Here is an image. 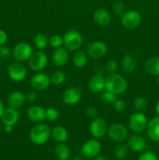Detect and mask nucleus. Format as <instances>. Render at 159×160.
Segmentation results:
<instances>
[{
    "instance_id": "dca6fc26",
    "label": "nucleus",
    "mask_w": 159,
    "mask_h": 160,
    "mask_svg": "<svg viewBox=\"0 0 159 160\" xmlns=\"http://www.w3.org/2000/svg\"><path fill=\"white\" fill-rule=\"evenodd\" d=\"M88 87L93 93H101L105 89V78L101 73H96L89 81Z\"/></svg>"
},
{
    "instance_id": "9d476101",
    "label": "nucleus",
    "mask_w": 159,
    "mask_h": 160,
    "mask_svg": "<svg viewBox=\"0 0 159 160\" xmlns=\"http://www.w3.org/2000/svg\"><path fill=\"white\" fill-rule=\"evenodd\" d=\"M8 76L15 82H20L26 77L27 70L26 67L20 62H13L9 66L7 70Z\"/></svg>"
},
{
    "instance_id": "72a5a7b5",
    "label": "nucleus",
    "mask_w": 159,
    "mask_h": 160,
    "mask_svg": "<svg viewBox=\"0 0 159 160\" xmlns=\"http://www.w3.org/2000/svg\"><path fill=\"white\" fill-rule=\"evenodd\" d=\"M49 45L54 48L62 47V45H63V37H61L59 34L52 35L49 38Z\"/></svg>"
},
{
    "instance_id": "aec40b11",
    "label": "nucleus",
    "mask_w": 159,
    "mask_h": 160,
    "mask_svg": "<svg viewBox=\"0 0 159 160\" xmlns=\"http://www.w3.org/2000/svg\"><path fill=\"white\" fill-rule=\"evenodd\" d=\"M1 119L2 122L4 123V125H9V126L13 127L19 121L20 112H19L18 109L9 107L7 109H5Z\"/></svg>"
},
{
    "instance_id": "a211bd4d",
    "label": "nucleus",
    "mask_w": 159,
    "mask_h": 160,
    "mask_svg": "<svg viewBox=\"0 0 159 160\" xmlns=\"http://www.w3.org/2000/svg\"><path fill=\"white\" fill-rule=\"evenodd\" d=\"M51 59L56 67H62L65 65L69 60V50L65 47L55 48L51 56Z\"/></svg>"
},
{
    "instance_id": "3c124183",
    "label": "nucleus",
    "mask_w": 159,
    "mask_h": 160,
    "mask_svg": "<svg viewBox=\"0 0 159 160\" xmlns=\"http://www.w3.org/2000/svg\"><path fill=\"white\" fill-rule=\"evenodd\" d=\"M1 68H2V65H1V62H0V70H1Z\"/></svg>"
},
{
    "instance_id": "f8f14e48",
    "label": "nucleus",
    "mask_w": 159,
    "mask_h": 160,
    "mask_svg": "<svg viewBox=\"0 0 159 160\" xmlns=\"http://www.w3.org/2000/svg\"><path fill=\"white\" fill-rule=\"evenodd\" d=\"M101 150V145L100 142L95 139H90L83 144L80 152L84 158L92 159L98 156Z\"/></svg>"
},
{
    "instance_id": "58836bf2",
    "label": "nucleus",
    "mask_w": 159,
    "mask_h": 160,
    "mask_svg": "<svg viewBox=\"0 0 159 160\" xmlns=\"http://www.w3.org/2000/svg\"><path fill=\"white\" fill-rule=\"evenodd\" d=\"M113 106L114 109L116 111H118V112H123V111H124L126 109V103L124 100L118 99L117 98L116 101L113 103Z\"/></svg>"
},
{
    "instance_id": "0eeeda50",
    "label": "nucleus",
    "mask_w": 159,
    "mask_h": 160,
    "mask_svg": "<svg viewBox=\"0 0 159 160\" xmlns=\"http://www.w3.org/2000/svg\"><path fill=\"white\" fill-rule=\"evenodd\" d=\"M147 119L142 112H136L131 115L129 120V128L132 132L139 134L143 132L147 126Z\"/></svg>"
},
{
    "instance_id": "b1692460",
    "label": "nucleus",
    "mask_w": 159,
    "mask_h": 160,
    "mask_svg": "<svg viewBox=\"0 0 159 160\" xmlns=\"http://www.w3.org/2000/svg\"><path fill=\"white\" fill-rule=\"evenodd\" d=\"M137 66L135 59L131 55L127 54L122 58L120 61V68L124 73H130L134 71Z\"/></svg>"
},
{
    "instance_id": "f704fd0d",
    "label": "nucleus",
    "mask_w": 159,
    "mask_h": 160,
    "mask_svg": "<svg viewBox=\"0 0 159 160\" xmlns=\"http://www.w3.org/2000/svg\"><path fill=\"white\" fill-rule=\"evenodd\" d=\"M118 69V64L115 60H108L105 64V70L108 73H116Z\"/></svg>"
},
{
    "instance_id": "8fccbe9b",
    "label": "nucleus",
    "mask_w": 159,
    "mask_h": 160,
    "mask_svg": "<svg viewBox=\"0 0 159 160\" xmlns=\"http://www.w3.org/2000/svg\"><path fill=\"white\" fill-rule=\"evenodd\" d=\"M1 131H2V126H1V123H0V133H1Z\"/></svg>"
},
{
    "instance_id": "6e6552de",
    "label": "nucleus",
    "mask_w": 159,
    "mask_h": 160,
    "mask_svg": "<svg viewBox=\"0 0 159 160\" xmlns=\"http://www.w3.org/2000/svg\"><path fill=\"white\" fill-rule=\"evenodd\" d=\"M107 134L111 140L115 142H122L128 138L129 130L121 123H113L108 128Z\"/></svg>"
},
{
    "instance_id": "4be33fe9",
    "label": "nucleus",
    "mask_w": 159,
    "mask_h": 160,
    "mask_svg": "<svg viewBox=\"0 0 159 160\" xmlns=\"http://www.w3.org/2000/svg\"><path fill=\"white\" fill-rule=\"evenodd\" d=\"M146 129L148 137L154 142H159V117L150 120Z\"/></svg>"
},
{
    "instance_id": "7ed1b4c3",
    "label": "nucleus",
    "mask_w": 159,
    "mask_h": 160,
    "mask_svg": "<svg viewBox=\"0 0 159 160\" xmlns=\"http://www.w3.org/2000/svg\"><path fill=\"white\" fill-rule=\"evenodd\" d=\"M82 44V34L76 30H69L64 34L63 45L69 51H76L80 49Z\"/></svg>"
},
{
    "instance_id": "de8ad7c7",
    "label": "nucleus",
    "mask_w": 159,
    "mask_h": 160,
    "mask_svg": "<svg viewBox=\"0 0 159 160\" xmlns=\"http://www.w3.org/2000/svg\"><path fill=\"white\" fill-rule=\"evenodd\" d=\"M73 160H84L83 159L82 157H80V156H76L75 158H73Z\"/></svg>"
},
{
    "instance_id": "e433bc0d",
    "label": "nucleus",
    "mask_w": 159,
    "mask_h": 160,
    "mask_svg": "<svg viewBox=\"0 0 159 160\" xmlns=\"http://www.w3.org/2000/svg\"><path fill=\"white\" fill-rule=\"evenodd\" d=\"M138 160H158V157L152 152H145L139 156Z\"/></svg>"
},
{
    "instance_id": "39448f33",
    "label": "nucleus",
    "mask_w": 159,
    "mask_h": 160,
    "mask_svg": "<svg viewBox=\"0 0 159 160\" xmlns=\"http://www.w3.org/2000/svg\"><path fill=\"white\" fill-rule=\"evenodd\" d=\"M141 21V14L137 10H129L124 12L120 18L122 26L127 30L135 29L139 27Z\"/></svg>"
},
{
    "instance_id": "a19ab883",
    "label": "nucleus",
    "mask_w": 159,
    "mask_h": 160,
    "mask_svg": "<svg viewBox=\"0 0 159 160\" xmlns=\"http://www.w3.org/2000/svg\"><path fill=\"white\" fill-rule=\"evenodd\" d=\"M26 97V101L28 102H34L37 100V94L34 92H29L28 93H26V95H25Z\"/></svg>"
},
{
    "instance_id": "4c0bfd02",
    "label": "nucleus",
    "mask_w": 159,
    "mask_h": 160,
    "mask_svg": "<svg viewBox=\"0 0 159 160\" xmlns=\"http://www.w3.org/2000/svg\"><path fill=\"white\" fill-rule=\"evenodd\" d=\"M124 4L121 2H116L114 3L113 6H112V10L116 15H123V12H124Z\"/></svg>"
},
{
    "instance_id": "a18cd8bd",
    "label": "nucleus",
    "mask_w": 159,
    "mask_h": 160,
    "mask_svg": "<svg viewBox=\"0 0 159 160\" xmlns=\"http://www.w3.org/2000/svg\"><path fill=\"white\" fill-rule=\"evenodd\" d=\"M155 110H156V112H157V115L159 116V100H158V101H157V104H156Z\"/></svg>"
},
{
    "instance_id": "c85d7f7f",
    "label": "nucleus",
    "mask_w": 159,
    "mask_h": 160,
    "mask_svg": "<svg viewBox=\"0 0 159 160\" xmlns=\"http://www.w3.org/2000/svg\"><path fill=\"white\" fill-rule=\"evenodd\" d=\"M128 147L123 144L118 143L114 147L113 155L115 159H124L128 155Z\"/></svg>"
},
{
    "instance_id": "f03ea898",
    "label": "nucleus",
    "mask_w": 159,
    "mask_h": 160,
    "mask_svg": "<svg viewBox=\"0 0 159 160\" xmlns=\"http://www.w3.org/2000/svg\"><path fill=\"white\" fill-rule=\"evenodd\" d=\"M51 128L45 123H37L31 128L29 137L31 142L36 145L46 143L51 137Z\"/></svg>"
},
{
    "instance_id": "20e7f679",
    "label": "nucleus",
    "mask_w": 159,
    "mask_h": 160,
    "mask_svg": "<svg viewBox=\"0 0 159 160\" xmlns=\"http://www.w3.org/2000/svg\"><path fill=\"white\" fill-rule=\"evenodd\" d=\"M48 62V56L43 50H37L32 53L28 60L30 69L34 72H40L46 67Z\"/></svg>"
},
{
    "instance_id": "2f4dec72",
    "label": "nucleus",
    "mask_w": 159,
    "mask_h": 160,
    "mask_svg": "<svg viewBox=\"0 0 159 160\" xmlns=\"http://www.w3.org/2000/svg\"><path fill=\"white\" fill-rule=\"evenodd\" d=\"M101 99L104 102L108 103V104H113L117 100V95L116 94L111 92L109 91L104 89L101 92Z\"/></svg>"
},
{
    "instance_id": "c03bdc74",
    "label": "nucleus",
    "mask_w": 159,
    "mask_h": 160,
    "mask_svg": "<svg viewBox=\"0 0 159 160\" xmlns=\"http://www.w3.org/2000/svg\"><path fill=\"white\" fill-rule=\"evenodd\" d=\"M12 131V126H9V125H5V131L6 133H10Z\"/></svg>"
},
{
    "instance_id": "9b49d317",
    "label": "nucleus",
    "mask_w": 159,
    "mask_h": 160,
    "mask_svg": "<svg viewBox=\"0 0 159 160\" xmlns=\"http://www.w3.org/2000/svg\"><path fill=\"white\" fill-rule=\"evenodd\" d=\"M86 51V53L89 57L97 59L105 56L108 51V47L104 42L101 41H94L87 45Z\"/></svg>"
},
{
    "instance_id": "37998d69",
    "label": "nucleus",
    "mask_w": 159,
    "mask_h": 160,
    "mask_svg": "<svg viewBox=\"0 0 159 160\" xmlns=\"http://www.w3.org/2000/svg\"><path fill=\"white\" fill-rule=\"evenodd\" d=\"M4 110H5L4 104H3L2 101L0 99V118H1L2 116L3 112H4Z\"/></svg>"
},
{
    "instance_id": "ea45409f",
    "label": "nucleus",
    "mask_w": 159,
    "mask_h": 160,
    "mask_svg": "<svg viewBox=\"0 0 159 160\" xmlns=\"http://www.w3.org/2000/svg\"><path fill=\"white\" fill-rule=\"evenodd\" d=\"M86 113H87V117L94 119L98 117V109L94 106H89L86 109Z\"/></svg>"
},
{
    "instance_id": "a878e982",
    "label": "nucleus",
    "mask_w": 159,
    "mask_h": 160,
    "mask_svg": "<svg viewBox=\"0 0 159 160\" xmlns=\"http://www.w3.org/2000/svg\"><path fill=\"white\" fill-rule=\"evenodd\" d=\"M88 61V56L85 52L82 50L75 51L73 56V63L77 68H83L85 67Z\"/></svg>"
},
{
    "instance_id": "5701e85b",
    "label": "nucleus",
    "mask_w": 159,
    "mask_h": 160,
    "mask_svg": "<svg viewBox=\"0 0 159 160\" xmlns=\"http://www.w3.org/2000/svg\"><path fill=\"white\" fill-rule=\"evenodd\" d=\"M51 137L58 143H64L69 138V133L64 127L56 126L51 130Z\"/></svg>"
},
{
    "instance_id": "c9c22d12",
    "label": "nucleus",
    "mask_w": 159,
    "mask_h": 160,
    "mask_svg": "<svg viewBox=\"0 0 159 160\" xmlns=\"http://www.w3.org/2000/svg\"><path fill=\"white\" fill-rule=\"evenodd\" d=\"M12 56V51L10 48L6 45H3L0 46V58L4 59H9Z\"/></svg>"
},
{
    "instance_id": "f257e3e1",
    "label": "nucleus",
    "mask_w": 159,
    "mask_h": 160,
    "mask_svg": "<svg viewBox=\"0 0 159 160\" xmlns=\"http://www.w3.org/2000/svg\"><path fill=\"white\" fill-rule=\"evenodd\" d=\"M128 88L127 81L118 73H108L105 78V89L118 95L125 93Z\"/></svg>"
},
{
    "instance_id": "4468645a",
    "label": "nucleus",
    "mask_w": 159,
    "mask_h": 160,
    "mask_svg": "<svg viewBox=\"0 0 159 160\" xmlns=\"http://www.w3.org/2000/svg\"><path fill=\"white\" fill-rule=\"evenodd\" d=\"M81 98L82 92L79 88H70L62 95V101L67 106H75L80 102Z\"/></svg>"
},
{
    "instance_id": "412c9836",
    "label": "nucleus",
    "mask_w": 159,
    "mask_h": 160,
    "mask_svg": "<svg viewBox=\"0 0 159 160\" xmlns=\"http://www.w3.org/2000/svg\"><path fill=\"white\" fill-rule=\"evenodd\" d=\"M25 102H26L25 95L20 91H14V92H11L7 99L9 107L16 109H18L22 107Z\"/></svg>"
},
{
    "instance_id": "7c9ffc66",
    "label": "nucleus",
    "mask_w": 159,
    "mask_h": 160,
    "mask_svg": "<svg viewBox=\"0 0 159 160\" xmlns=\"http://www.w3.org/2000/svg\"><path fill=\"white\" fill-rule=\"evenodd\" d=\"M147 106V100L145 97L139 96L133 100V108L137 112H142Z\"/></svg>"
},
{
    "instance_id": "1a4fd4ad",
    "label": "nucleus",
    "mask_w": 159,
    "mask_h": 160,
    "mask_svg": "<svg viewBox=\"0 0 159 160\" xmlns=\"http://www.w3.org/2000/svg\"><path fill=\"white\" fill-rule=\"evenodd\" d=\"M108 123L104 119L101 117H95L92 119L89 126V131L90 134L95 138H102L107 134Z\"/></svg>"
},
{
    "instance_id": "cd10ccee",
    "label": "nucleus",
    "mask_w": 159,
    "mask_h": 160,
    "mask_svg": "<svg viewBox=\"0 0 159 160\" xmlns=\"http://www.w3.org/2000/svg\"><path fill=\"white\" fill-rule=\"evenodd\" d=\"M34 44L38 50H44L49 44V39L45 34H37L34 38Z\"/></svg>"
},
{
    "instance_id": "79ce46f5",
    "label": "nucleus",
    "mask_w": 159,
    "mask_h": 160,
    "mask_svg": "<svg viewBox=\"0 0 159 160\" xmlns=\"http://www.w3.org/2000/svg\"><path fill=\"white\" fill-rule=\"evenodd\" d=\"M7 34L3 30L0 29V46L3 45H6V42H7Z\"/></svg>"
},
{
    "instance_id": "2eb2a0df",
    "label": "nucleus",
    "mask_w": 159,
    "mask_h": 160,
    "mask_svg": "<svg viewBox=\"0 0 159 160\" xmlns=\"http://www.w3.org/2000/svg\"><path fill=\"white\" fill-rule=\"evenodd\" d=\"M127 147L131 151L141 152L146 148V141L140 134H132L127 138Z\"/></svg>"
},
{
    "instance_id": "423d86ee",
    "label": "nucleus",
    "mask_w": 159,
    "mask_h": 160,
    "mask_svg": "<svg viewBox=\"0 0 159 160\" xmlns=\"http://www.w3.org/2000/svg\"><path fill=\"white\" fill-rule=\"evenodd\" d=\"M33 52L32 47L26 42H20L12 50V56L14 60L23 62L29 60Z\"/></svg>"
},
{
    "instance_id": "6ab92c4d",
    "label": "nucleus",
    "mask_w": 159,
    "mask_h": 160,
    "mask_svg": "<svg viewBox=\"0 0 159 160\" xmlns=\"http://www.w3.org/2000/svg\"><path fill=\"white\" fill-rule=\"evenodd\" d=\"M26 116L30 120L34 123H41L46 119L45 109L39 106H32L28 108Z\"/></svg>"
},
{
    "instance_id": "473e14b6",
    "label": "nucleus",
    "mask_w": 159,
    "mask_h": 160,
    "mask_svg": "<svg viewBox=\"0 0 159 160\" xmlns=\"http://www.w3.org/2000/svg\"><path fill=\"white\" fill-rule=\"evenodd\" d=\"M45 117H46V120L50 122L56 121L59 117V110L54 107L48 108L45 109Z\"/></svg>"
},
{
    "instance_id": "49530a36",
    "label": "nucleus",
    "mask_w": 159,
    "mask_h": 160,
    "mask_svg": "<svg viewBox=\"0 0 159 160\" xmlns=\"http://www.w3.org/2000/svg\"><path fill=\"white\" fill-rule=\"evenodd\" d=\"M94 160H106L105 159H104L103 156H96V158H95Z\"/></svg>"
},
{
    "instance_id": "c756f323",
    "label": "nucleus",
    "mask_w": 159,
    "mask_h": 160,
    "mask_svg": "<svg viewBox=\"0 0 159 160\" xmlns=\"http://www.w3.org/2000/svg\"><path fill=\"white\" fill-rule=\"evenodd\" d=\"M50 79H51V83L55 85H60L62 84L65 81L66 77H65V73L61 70H56L54 71L51 75L50 76Z\"/></svg>"
},
{
    "instance_id": "f3484780",
    "label": "nucleus",
    "mask_w": 159,
    "mask_h": 160,
    "mask_svg": "<svg viewBox=\"0 0 159 160\" xmlns=\"http://www.w3.org/2000/svg\"><path fill=\"white\" fill-rule=\"evenodd\" d=\"M94 20L101 27L108 26L112 22V16L108 10L104 8H99L94 12Z\"/></svg>"
},
{
    "instance_id": "393cba45",
    "label": "nucleus",
    "mask_w": 159,
    "mask_h": 160,
    "mask_svg": "<svg viewBox=\"0 0 159 160\" xmlns=\"http://www.w3.org/2000/svg\"><path fill=\"white\" fill-rule=\"evenodd\" d=\"M146 71L153 76H159V57H151L145 62Z\"/></svg>"
},
{
    "instance_id": "bb28decb",
    "label": "nucleus",
    "mask_w": 159,
    "mask_h": 160,
    "mask_svg": "<svg viewBox=\"0 0 159 160\" xmlns=\"http://www.w3.org/2000/svg\"><path fill=\"white\" fill-rule=\"evenodd\" d=\"M54 152L56 158L59 160H68L71 155L70 148L64 143L58 144L55 147Z\"/></svg>"
},
{
    "instance_id": "09e8293b",
    "label": "nucleus",
    "mask_w": 159,
    "mask_h": 160,
    "mask_svg": "<svg viewBox=\"0 0 159 160\" xmlns=\"http://www.w3.org/2000/svg\"><path fill=\"white\" fill-rule=\"evenodd\" d=\"M157 84H158L159 86V76H158V78H157Z\"/></svg>"
},
{
    "instance_id": "ddd939ff",
    "label": "nucleus",
    "mask_w": 159,
    "mask_h": 160,
    "mask_svg": "<svg viewBox=\"0 0 159 160\" xmlns=\"http://www.w3.org/2000/svg\"><path fill=\"white\" fill-rule=\"evenodd\" d=\"M51 79L46 73H38L34 74L31 79V87L36 91H45L50 87Z\"/></svg>"
}]
</instances>
